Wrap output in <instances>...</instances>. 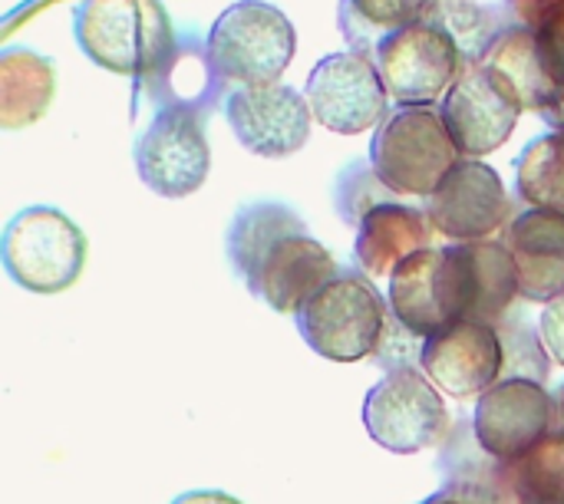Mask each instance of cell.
Listing matches in <instances>:
<instances>
[{
	"instance_id": "d6a6232c",
	"label": "cell",
	"mask_w": 564,
	"mask_h": 504,
	"mask_svg": "<svg viewBox=\"0 0 564 504\" xmlns=\"http://www.w3.org/2000/svg\"><path fill=\"white\" fill-rule=\"evenodd\" d=\"M558 406H562V423H564V383H562V393H558Z\"/></svg>"
},
{
	"instance_id": "cb8c5ba5",
	"label": "cell",
	"mask_w": 564,
	"mask_h": 504,
	"mask_svg": "<svg viewBox=\"0 0 564 504\" xmlns=\"http://www.w3.org/2000/svg\"><path fill=\"white\" fill-rule=\"evenodd\" d=\"M430 7L433 0H340L337 26L350 50L373 56L387 36L420 23Z\"/></svg>"
},
{
	"instance_id": "2e32d148",
	"label": "cell",
	"mask_w": 564,
	"mask_h": 504,
	"mask_svg": "<svg viewBox=\"0 0 564 504\" xmlns=\"http://www.w3.org/2000/svg\"><path fill=\"white\" fill-rule=\"evenodd\" d=\"M420 370L440 393L453 399H476L506 373L502 333L486 324H453L423 343Z\"/></svg>"
},
{
	"instance_id": "4316f807",
	"label": "cell",
	"mask_w": 564,
	"mask_h": 504,
	"mask_svg": "<svg viewBox=\"0 0 564 504\" xmlns=\"http://www.w3.org/2000/svg\"><path fill=\"white\" fill-rule=\"evenodd\" d=\"M502 482L516 504H564V429L502 465Z\"/></svg>"
},
{
	"instance_id": "3957f363",
	"label": "cell",
	"mask_w": 564,
	"mask_h": 504,
	"mask_svg": "<svg viewBox=\"0 0 564 504\" xmlns=\"http://www.w3.org/2000/svg\"><path fill=\"white\" fill-rule=\"evenodd\" d=\"M390 327V307L370 277L340 271L297 314L304 343L330 363H357L377 357Z\"/></svg>"
},
{
	"instance_id": "ffe728a7",
	"label": "cell",
	"mask_w": 564,
	"mask_h": 504,
	"mask_svg": "<svg viewBox=\"0 0 564 504\" xmlns=\"http://www.w3.org/2000/svg\"><path fill=\"white\" fill-rule=\"evenodd\" d=\"M433 234L436 228L430 224L426 211L397 201L377 205L357 228V264L370 281L393 277V271L406 258L433 248Z\"/></svg>"
},
{
	"instance_id": "6da1fadb",
	"label": "cell",
	"mask_w": 564,
	"mask_h": 504,
	"mask_svg": "<svg viewBox=\"0 0 564 504\" xmlns=\"http://www.w3.org/2000/svg\"><path fill=\"white\" fill-rule=\"evenodd\" d=\"M73 33L102 69L139 83L175 43V26L159 0H79Z\"/></svg>"
},
{
	"instance_id": "44dd1931",
	"label": "cell",
	"mask_w": 564,
	"mask_h": 504,
	"mask_svg": "<svg viewBox=\"0 0 564 504\" xmlns=\"http://www.w3.org/2000/svg\"><path fill=\"white\" fill-rule=\"evenodd\" d=\"M56 96L53 59L26 50L7 46L0 53V125L26 129L33 125Z\"/></svg>"
},
{
	"instance_id": "d6986e66",
	"label": "cell",
	"mask_w": 564,
	"mask_h": 504,
	"mask_svg": "<svg viewBox=\"0 0 564 504\" xmlns=\"http://www.w3.org/2000/svg\"><path fill=\"white\" fill-rule=\"evenodd\" d=\"M479 66L499 76L512 89V96L522 102L525 112L532 109L545 116L549 125L564 129V89L545 73L539 43L529 26L512 23L509 30H502L489 43V50L479 56Z\"/></svg>"
},
{
	"instance_id": "e0dca14e",
	"label": "cell",
	"mask_w": 564,
	"mask_h": 504,
	"mask_svg": "<svg viewBox=\"0 0 564 504\" xmlns=\"http://www.w3.org/2000/svg\"><path fill=\"white\" fill-rule=\"evenodd\" d=\"M334 277H340V267L330 258V251L311 234H294L271 248L248 291L271 310L297 317L304 304Z\"/></svg>"
},
{
	"instance_id": "9c48e42d",
	"label": "cell",
	"mask_w": 564,
	"mask_h": 504,
	"mask_svg": "<svg viewBox=\"0 0 564 504\" xmlns=\"http://www.w3.org/2000/svg\"><path fill=\"white\" fill-rule=\"evenodd\" d=\"M373 63L397 106H440L466 69L456 40L426 17L387 36L377 46Z\"/></svg>"
},
{
	"instance_id": "1f68e13d",
	"label": "cell",
	"mask_w": 564,
	"mask_h": 504,
	"mask_svg": "<svg viewBox=\"0 0 564 504\" xmlns=\"http://www.w3.org/2000/svg\"><path fill=\"white\" fill-rule=\"evenodd\" d=\"M172 504H241L238 498L225 495V492H185Z\"/></svg>"
},
{
	"instance_id": "7a4b0ae2",
	"label": "cell",
	"mask_w": 564,
	"mask_h": 504,
	"mask_svg": "<svg viewBox=\"0 0 564 504\" xmlns=\"http://www.w3.org/2000/svg\"><path fill=\"white\" fill-rule=\"evenodd\" d=\"M459 158L440 106H397L370 142V165L393 195L430 198Z\"/></svg>"
},
{
	"instance_id": "52a82bcc",
	"label": "cell",
	"mask_w": 564,
	"mask_h": 504,
	"mask_svg": "<svg viewBox=\"0 0 564 504\" xmlns=\"http://www.w3.org/2000/svg\"><path fill=\"white\" fill-rule=\"evenodd\" d=\"M364 426L370 439L397 456L433 449L449 432L443 393L420 366L390 370L364 399Z\"/></svg>"
},
{
	"instance_id": "ba28073f",
	"label": "cell",
	"mask_w": 564,
	"mask_h": 504,
	"mask_svg": "<svg viewBox=\"0 0 564 504\" xmlns=\"http://www.w3.org/2000/svg\"><path fill=\"white\" fill-rule=\"evenodd\" d=\"M562 426L558 399L542 383L525 376H502L489 393L479 396L473 413V436L499 465L529 456Z\"/></svg>"
},
{
	"instance_id": "8fae6325",
	"label": "cell",
	"mask_w": 564,
	"mask_h": 504,
	"mask_svg": "<svg viewBox=\"0 0 564 504\" xmlns=\"http://www.w3.org/2000/svg\"><path fill=\"white\" fill-rule=\"evenodd\" d=\"M135 172L162 198L195 195L212 168L205 119L188 109H159L135 139Z\"/></svg>"
},
{
	"instance_id": "4dcf8cb0",
	"label": "cell",
	"mask_w": 564,
	"mask_h": 504,
	"mask_svg": "<svg viewBox=\"0 0 564 504\" xmlns=\"http://www.w3.org/2000/svg\"><path fill=\"white\" fill-rule=\"evenodd\" d=\"M539 337H542L552 363L564 366V294L545 304V310L539 317Z\"/></svg>"
},
{
	"instance_id": "83f0119b",
	"label": "cell",
	"mask_w": 564,
	"mask_h": 504,
	"mask_svg": "<svg viewBox=\"0 0 564 504\" xmlns=\"http://www.w3.org/2000/svg\"><path fill=\"white\" fill-rule=\"evenodd\" d=\"M516 23L529 26L545 73L564 89V0H506Z\"/></svg>"
},
{
	"instance_id": "f1b7e54d",
	"label": "cell",
	"mask_w": 564,
	"mask_h": 504,
	"mask_svg": "<svg viewBox=\"0 0 564 504\" xmlns=\"http://www.w3.org/2000/svg\"><path fill=\"white\" fill-rule=\"evenodd\" d=\"M390 195H393V191L380 182V175L373 172L370 158L354 162V165L340 175V182H337V188H334L337 215H340L347 224H354V228H360V221H364L377 205L393 201Z\"/></svg>"
},
{
	"instance_id": "9a60e30c",
	"label": "cell",
	"mask_w": 564,
	"mask_h": 504,
	"mask_svg": "<svg viewBox=\"0 0 564 504\" xmlns=\"http://www.w3.org/2000/svg\"><path fill=\"white\" fill-rule=\"evenodd\" d=\"M235 139L261 158H288L304 149L311 135V102L284 83L238 86L225 102Z\"/></svg>"
},
{
	"instance_id": "484cf974",
	"label": "cell",
	"mask_w": 564,
	"mask_h": 504,
	"mask_svg": "<svg viewBox=\"0 0 564 504\" xmlns=\"http://www.w3.org/2000/svg\"><path fill=\"white\" fill-rule=\"evenodd\" d=\"M426 20L440 23L456 46L463 50L466 63H479V56L489 50V43L509 30L516 20L509 13V3H486V0H433Z\"/></svg>"
},
{
	"instance_id": "5b68a950",
	"label": "cell",
	"mask_w": 564,
	"mask_h": 504,
	"mask_svg": "<svg viewBox=\"0 0 564 504\" xmlns=\"http://www.w3.org/2000/svg\"><path fill=\"white\" fill-rule=\"evenodd\" d=\"M208 50L231 89L271 86L297 53L294 23L264 0L231 3L208 33Z\"/></svg>"
},
{
	"instance_id": "7402d4cb",
	"label": "cell",
	"mask_w": 564,
	"mask_h": 504,
	"mask_svg": "<svg viewBox=\"0 0 564 504\" xmlns=\"http://www.w3.org/2000/svg\"><path fill=\"white\" fill-rule=\"evenodd\" d=\"M307 234V224L301 221L297 211H291L281 201H251L245 205L228 228V264L231 271L245 281V287L254 281L258 267L271 254L274 244L284 238Z\"/></svg>"
},
{
	"instance_id": "277c9868",
	"label": "cell",
	"mask_w": 564,
	"mask_h": 504,
	"mask_svg": "<svg viewBox=\"0 0 564 504\" xmlns=\"http://www.w3.org/2000/svg\"><path fill=\"white\" fill-rule=\"evenodd\" d=\"M519 294V271L502 241L449 244L436 267V300L446 324L502 327Z\"/></svg>"
},
{
	"instance_id": "8992f818",
	"label": "cell",
	"mask_w": 564,
	"mask_h": 504,
	"mask_svg": "<svg viewBox=\"0 0 564 504\" xmlns=\"http://www.w3.org/2000/svg\"><path fill=\"white\" fill-rule=\"evenodd\" d=\"M0 258L13 284L30 294H63L86 267V234L56 208L33 205L10 218Z\"/></svg>"
},
{
	"instance_id": "5bb4252c",
	"label": "cell",
	"mask_w": 564,
	"mask_h": 504,
	"mask_svg": "<svg viewBox=\"0 0 564 504\" xmlns=\"http://www.w3.org/2000/svg\"><path fill=\"white\" fill-rule=\"evenodd\" d=\"M231 86L218 73L208 40H202L195 30L178 33L169 53L159 59V66L135 83V102L132 116L145 106L159 109H188L202 119L215 116L225 102Z\"/></svg>"
},
{
	"instance_id": "ac0fdd59",
	"label": "cell",
	"mask_w": 564,
	"mask_h": 504,
	"mask_svg": "<svg viewBox=\"0 0 564 504\" xmlns=\"http://www.w3.org/2000/svg\"><path fill=\"white\" fill-rule=\"evenodd\" d=\"M502 244L519 271V294L549 304L564 294V215L525 208L502 231Z\"/></svg>"
},
{
	"instance_id": "603a6c76",
	"label": "cell",
	"mask_w": 564,
	"mask_h": 504,
	"mask_svg": "<svg viewBox=\"0 0 564 504\" xmlns=\"http://www.w3.org/2000/svg\"><path fill=\"white\" fill-rule=\"evenodd\" d=\"M443 248H426L406 258L390 277V314L416 337H436L446 330V317L436 300V267Z\"/></svg>"
},
{
	"instance_id": "7c38bea8",
	"label": "cell",
	"mask_w": 564,
	"mask_h": 504,
	"mask_svg": "<svg viewBox=\"0 0 564 504\" xmlns=\"http://www.w3.org/2000/svg\"><path fill=\"white\" fill-rule=\"evenodd\" d=\"M426 218L449 244L489 241L512 224V201L499 172L479 158H459L443 185L426 198Z\"/></svg>"
},
{
	"instance_id": "4fadbf2b",
	"label": "cell",
	"mask_w": 564,
	"mask_h": 504,
	"mask_svg": "<svg viewBox=\"0 0 564 504\" xmlns=\"http://www.w3.org/2000/svg\"><path fill=\"white\" fill-rule=\"evenodd\" d=\"M522 112L525 109L512 89L479 63H466L440 102V116L463 158H482L502 149L512 139Z\"/></svg>"
},
{
	"instance_id": "d4e9b609",
	"label": "cell",
	"mask_w": 564,
	"mask_h": 504,
	"mask_svg": "<svg viewBox=\"0 0 564 504\" xmlns=\"http://www.w3.org/2000/svg\"><path fill=\"white\" fill-rule=\"evenodd\" d=\"M516 191L522 205L564 215V129L532 139L516 158Z\"/></svg>"
},
{
	"instance_id": "30bf717a",
	"label": "cell",
	"mask_w": 564,
	"mask_h": 504,
	"mask_svg": "<svg viewBox=\"0 0 564 504\" xmlns=\"http://www.w3.org/2000/svg\"><path fill=\"white\" fill-rule=\"evenodd\" d=\"M314 119L337 135H360L380 129L390 116V92L373 56L344 50L324 56L304 86Z\"/></svg>"
},
{
	"instance_id": "f546056e",
	"label": "cell",
	"mask_w": 564,
	"mask_h": 504,
	"mask_svg": "<svg viewBox=\"0 0 564 504\" xmlns=\"http://www.w3.org/2000/svg\"><path fill=\"white\" fill-rule=\"evenodd\" d=\"M423 504H516L509 492H489L476 482H453L443 492L430 495Z\"/></svg>"
}]
</instances>
